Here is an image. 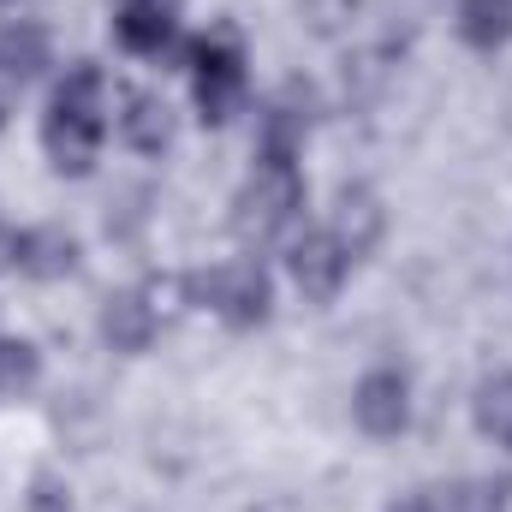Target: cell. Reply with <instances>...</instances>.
Wrapping results in <instances>:
<instances>
[{
  "instance_id": "obj_1",
  "label": "cell",
  "mask_w": 512,
  "mask_h": 512,
  "mask_svg": "<svg viewBox=\"0 0 512 512\" xmlns=\"http://www.w3.org/2000/svg\"><path fill=\"white\" fill-rule=\"evenodd\" d=\"M108 102H114V84L96 60H72L48 96V114H42V149L54 161V173H90L96 155H102V137H108Z\"/></svg>"
},
{
  "instance_id": "obj_2",
  "label": "cell",
  "mask_w": 512,
  "mask_h": 512,
  "mask_svg": "<svg viewBox=\"0 0 512 512\" xmlns=\"http://www.w3.org/2000/svg\"><path fill=\"white\" fill-rule=\"evenodd\" d=\"M179 60L191 72V102H197L203 126H227L233 114H245L251 72H245V42L233 30H209L197 42H179Z\"/></svg>"
},
{
  "instance_id": "obj_3",
  "label": "cell",
  "mask_w": 512,
  "mask_h": 512,
  "mask_svg": "<svg viewBox=\"0 0 512 512\" xmlns=\"http://www.w3.org/2000/svg\"><path fill=\"white\" fill-rule=\"evenodd\" d=\"M185 292H191L197 310L221 316L239 334H251V328H262L274 316V274L256 256H227L215 268H191L185 274Z\"/></svg>"
},
{
  "instance_id": "obj_4",
  "label": "cell",
  "mask_w": 512,
  "mask_h": 512,
  "mask_svg": "<svg viewBox=\"0 0 512 512\" xmlns=\"http://www.w3.org/2000/svg\"><path fill=\"white\" fill-rule=\"evenodd\" d=\"M304 215V173L298 161H256V173L233 197V233L245 245H274L280 233H292Z\"/></svg>"
},
{
  "instance_id": "obj_5",
  "label": "cell",
  "mask_w": 512,
  "mask_h": 512,
  "mask_svg": "<svg viewBox=\"0 0 512 512\" xmlns=\"http://www.w3.org/2000/svg\"><path fill=\"white\" fill-rule=\"evenodd\" d=\"M191 304V292H185V274H167V280H143V286H126V292H108V304H102V340L114 346V352H149L155 346V334L179 316Z\"/></svg>"
},
{
  "instance_id": "obj_6",
  "label": "cell",
  "mask_w": 512,
  "mask_h": 512,
  "mask_svg": "<svg viewBox=\"0 0 512 512\" xmlns=\"http://www.w3.org/2000/svg\"><path fill=\"white\" fill-rule=\"evenodd\" d=\"M352 423L370 435V441H393L411 429V376L399 364H376L364 370L352 387Z\"/></svg>"
},
{
  "instance_id": "obj_7",
  "label": "cell",
  "mask_w": 512,
  "mask_h": 512,
  "mask_svg": "<svg viewBox=\"0 0 512 512\" xmlns=\"http://www.w3.org/2000/svg\"><path fill=\"white\" fill-rule=\"evenodd\" d=\"M286 274H292V286L310 304H334L340 286H346V274H352V256H346V245L328 227H316V233H298L286 245Z\"/></svg>"
},
{
  "instance_id": "obj_8",
  "label": "cell",
  "mask_w": 512,
  "mask_h": 512,
  "mask_svg": "<svg viewBox=\"0 0 512 512\" xmlns=\"http://www.w3.org/2000/svg\"><path fill=\"white\" fill-rule=\"evenodd\" d=\"M108 126L120 131V143L137 149V155H167V143H173V108L155 90H143V84H114Z\"/></svg>"
},
{
  "instance_id": "obj_9",
  "label": "cell",
  "mask_w": 512,
  "mask_h": 512,
  "mask_svg": "<svg viewBox=\"0 0 512 512\" xmlns=\"http://www.w3.org/2000/svg\"><path fill=\"white\" fill-rule=\"evenodd\" d=\"M310 84H286L262 114H256V161H298L310 137Z\"/></svg>"
},
{
  "instance_id": "obj_10",
  "label": "cell",
  "mask_w": 512,
  "mask_h": 512,
  "mask_svg": "<svg viewBox=\"0 0 512 512\" xmlns=\"http://www.w3.org/2000/svg\"><path fill=\"white\" fill-rule=\"evenodd\" d=\"M328 233L346 245V256H352V262H358V256H370L387 239V203H382V191H376V185H364V179L340 185V191H334V209H328Z\"/></svg>"
},
{
  "instance_id": "obj_11",
  "label": "cell",
  "mask_w": 512,
  "mask_h": 512,
  "mask_svg": "<svg viewBox=\"0 0 512 512\" xmlns=\"http://www.w3.org/2000/svg\"><path fill=\"white\" fill-rule=\"evenodd\" d=\"M114 36L126 54L161 60L179 48V0H120L114 6Z\"/></svg>"
},
{
  "instance_id": "obj_12",
  "label": "cell",
  "mask_w": 512,
  "mask_h": 512,
  "mask_svg": "<svg viewBox=\"0 0 512 512\" xmlns=\"http://www.w3.org/2000/svg\"><path fill=\"white\" fill-rule=\"evenodd\" d=\"M6 251H12V268L30 274V280H66V274H78V256H84L78 251V239H72L66 227H54V221L12 233Z\"/></svg>"
},
{
  "instance_id": "obj_13",
  "label": "cell",
  "mask_w": 512,
  "mask_h": 512,
  "mask_svg": "<svg viewBox=\"0 0 512 512\" xmlns=\"http://www.w3.org/2000/svg\"><path fill=\"white\" fill-rule=\"evenodd\" d=\"M54 66V42H48V30L36 24V18H6L0 24V72L24 90L36 72H48Z\"/></svg>"
},
{
  "instance_id": "obj_14",
  "label": "cell",
  "mask_w": 512,
  "mask_h": 512,
  "mask_svg": "<svg viewBox=\"0 0 512 512\" xmlns=\"http://www.w3.org/2000/svg\"><path fill=\"white\" fill-rule=\"evenodd\" d=\"M453 30L465 48L477 54H495L512 42V0H459L453 6Z\"/></svg>"
},
{
  "instance_id": "obj_15",
  "label": "cell",
  "mask_w": 512,
  "mask_h": 512,
  "mask_svg": "<svg viewBox=\"0 0 512 512\" xmlns=\"http://www.w3.org/2000/svg\"><path fill=\"white\" fill-rule=\"evenodd\" d=\"M471 423H477L483 441H495V447L512 453V370H489L477 382V393H471Z\"/></svg>"
},
{
  "instance_id": "obj_16",
  "label": "cell",
  "mask_w": 512,
  "mask_h": 512,
  "mask_svg": "<svg viewBox=\"0 0 512 512\" xmlns=\"http://www.w3.org/2000/svg\"><path fill=\"white\" fill-rule=\"evenodd\" d=\"M435 512H507V495L495 483H453V489H429Z\"/></svg>"
},
{
  "instance_id": "obj_17",
  "label": "cell",
  "mask_w": 512,
  "mask_h": 512,
  "mask_svg": "<svg viewBox=\"0 0 512 512\" xmlns=\"http://www.w3.org/2000/svg\"><path fill=\"white\" fill-rule=\"evenodd\" d=\"M36 376H42L36 346H24V340H0V393H24Z\"/></svg>"
},
{
  "instance_id": "obj_18",
  "label": "cell",
  "mask_w": 512,
  "mask_h": 512,
  "mask_svg": "<svg viewBox=\"0 0 512 512\" xmlns=\"http://www.w3.org/2000/svg\"><path fill=\"white\" fill-rule=\"evenodd\" d=\"M298 12L316 36H346L358 18V0H298Z\"/></svg>"
},
{
  "instance_id": "obj_19",
  "label": "cell",
  "mask_w": 512,
  "mask_h": 512,
  "mask_svg": "<svg viewBox=\"0 0 512 512\" xmlns=\"http://www.w3.org/2000/svg\"><path fill=\"white\" fill-rule=\"evenodd\" d=\"M149 203H155V197H149L143 185L126 191V197L114 203V215H108V233H114V239H137V233L149 227Z\"/></svg>"
},
{
  "instance_id": "obj_20",
  "label": "cell",
  "mask_w": 512,
  "mask_h": 512,
  "mask_svg": "<svg viewBox=\"0 0 512 512\" xmlns=\"http://www.w3.org/2000/svg\"><path fill=\"white\" fill-rule=\"evenodd\" d=\"M24 512H72V489L60 477H36L24 495Z\"/></svg>"
},
{
  "instance_id": "obj_21",
  "label": "cell",
  "mask_w": 512,
  "mask_h": 512,
  "mask_svg": "<svg viewBox=\"0 0 512 512\" xmlns=\"http://www.w3.org/2000/svg\"><path fill=\"white\" fill-rule=\"evenodd\" d=\"M12 108H18V84L0 72V126H6V114H12Z\"/></svg>"
},
{
  "instance_id": "obj_22",
  "label": "cell",
  "mask_w": 512,
  "mask_h": 512,
  "mask_svg": "<svg viewBox=\"0 0 512 512\" xmlns=\"http://www.w3.org/2000/svg\"><path fill=\"white\" fill-rule=\"evenodd\" d=\"M387 512H435V501H429V495H405L399 507H387Z\"/></svg>"
},
{
  "instance_id": "obj_23",
  "label": "cell",
  "mask_w": 512,
  "mask_h": 512,
  "mask_svg": "<svg viewBox=\"0 0 512 512\" xmlns=\"http://www.w3.org/2000/svg\"><path fill=\"white\" fill-rule=\"evenodd\" d=\"M0 245H6V233H0Z\"/></svg>"
}]
</instances>
